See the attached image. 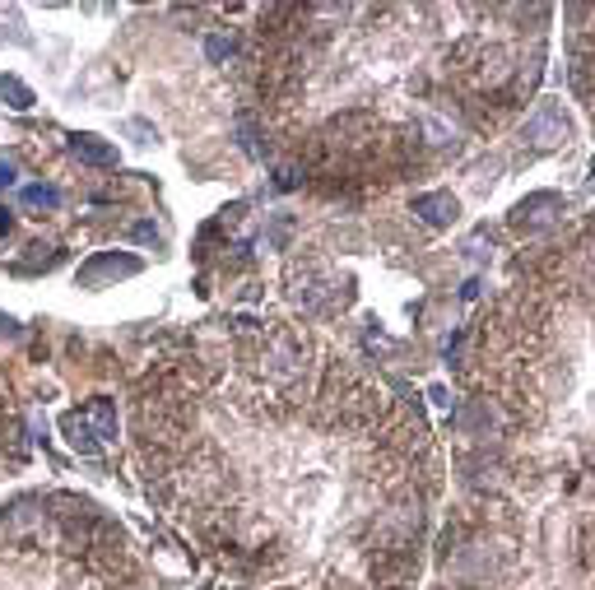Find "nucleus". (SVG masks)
Listing matches in <instances>:
<instances>
[{
	"instance_id": "nucleus-2",
	"label": "nucleus",
	"mask_w": 595,
	"mask_h": 590,
	"mask_svg": "<svg viewBox=\"0 0 595 590\" xmlns=\"http://www.w3.org/2000/svg\"><path fill=\"white\" fill-rule=\"evenodd\" d=\"M414 209H419L428 223H447V218L456 214V200H451V196H419Z\"/></svg>"
},
{
	"instance_id": "nucleus-7",
	"label": "nucleus",
	"mask_w": 595,
	"mask_h": 590,
	"mask_svg": "<svg viewBox=\"0 0 595 590\" xmlns=\"http://www.w3.org/2000/svg\"><path fill=\"white\" fill-rule=\"evenodd\" d=\"M10 182H15V168H10V163H0V186H10Z\"/></svg>"
},
{
	"instance_id": "nucleus-1",
	"label": "nucleus",
	"mask_w": 595,
	"mask_h": 590,
	"mask_svg": "<svg viewBox=\"0 0 595 590\" xmlns=\"http://www.w3.org/2000/svg\"><path fill=\"white\" fill-rule=\"evenodd\" d=\"M84 414H89V419H94L98 428H103V437H112V433H117V428H112V404H107V400H94V404H89V409H84ZM65 428L75 433V437H70V442H75L79 451H98V442H94V437H89V433H84V423H79L75 414L65 419Z\"/></svg>"
},
{
	"instance_id": "nucleus-5",
	"label": "nucleus",
	"mask_w": 595,
	"mask_h": 590,
	"mask_svg": "<svg viewBox=\"0 0 595 590\" xmlns=\"http://www.w3.org/2000/svg\"><path fill=\"white\" fill-rule=\"evenodd\" d=\"M24 196H28L33 205H47V209H56V205H61V191H56V186H28Z\"/></svg>"
},
{
	"instance_id": "nucleus-3",
	"label": "nucleus",
	"mask_w": 595,
	"mask_h": 590,
	"mask_svg": "<svg viewBox=\"0 0 595 590\" xmlns=\"http://www.w3.org/2000/svg\"><path fill=\"white\" fill-rule=\"evenodd\" d=\"M75 154L84 158V163H112V158H117V154H112V144H103L98 135H79V140H75Z\"/></svg>"
},
{
	"instance_id": "nucleus-8",
	"label": "nucleus",
	"mask_w": 595,
	"mask_h": 590,
	"mask_svg": "<svg viewBox=\"0 0 595 590\" xmlns=\"http://www.w3.org/2000/svg\"><path fill=\"white\" fill-rule=\"evenodd\" d=\"M5 228H10V209H0V233H5Z\"/></svg>"
},
{
	"instance_id": "nucleus-6",
	"label": "nucleus",
	"mask_w": 595,
	"mask_h": 590,
	"mask_svg": "<svg viewBox=\"0 0 595 590\" xmlns=\"http://www.w3.org/2000/svg\"><path fill=\"white\" fill-rule=\"evenodd\" d=\"M0 94H10L15 98V107H33V94L19 84V79H0Z\"/></svg>"
},
{
	"instance_id": "nucleus-4",
	"label": "nucleus",
	"mask_w": 595,
	"mask_h": 590,
	"mask_svg": "<svg viewBox=\"0 0 595 590\" xmlns=\"http://www.w3.org/2000/svg\"><path fill=\"white\" fill-rule=\"evenodd\" d=\"M98 275H135V261H98L84 270V284H98Z\"/></svg>"
}]
</instances>
